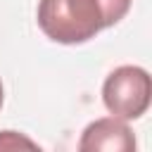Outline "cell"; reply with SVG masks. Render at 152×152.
<instances>
[{
	"label": "cell",
	"mask_w": 152,
	"mask_h": 152,
	"mask_svg": "<svg viewBox=\"0 0 152 152\" xmlns=\"http://www.w3.org/2000/svg\"><path fill=\"white\" fill-rule=\"evenodd\" d=\"M133 0H40L36 19L40 31L62 45H81L102 28L119 24Z\"/></svg>",
	"instance_id": "cell-1"
},
{
	"label": "cell",
	"mask_w": 152,
	"mask_h": 152,
	"mask_svg": "<svg viewBox=\"0 0 152 152\" xmlns=\"http://www.w3.org/2000/svg\"><path fill=\"white\" fill-rule=\"evenodd\" d=\"M150 74L135 64L116 66L102 83V102L107 112L124 121L140 119L150 107Z\"/></svg>",
	"instance_id": "cell-2"
},
{
	"label": "cell",
	"mask_w": 152,
	"mask_h": 152,
	"mask_svg": "<svg viewBox=\"0 0 152 152\" xmlns=\"http://www.w3.org/2000/svg\"><path fill=\"white\" fill-rule=\"evenodd\" d=\"M81 152H131L135 150V135L119 116H104L90 121L78 140Z\"/></svg>",
	"instance_id": "cell-3"
},
{
	"label": "cell",
	"mask_w": 152,
	"mask_h": 152,
	"mask_svg": "<svg viewBox=\"0 0 152 152\" xmlns=\"http://www.w3.org/2000/svg\"><path fill=\"white\" fill-rule=\"evenodd\" d=\"M19 147L38 150V142H33L31 138H26L17 131H2L0 133V150H19Z\"/></svg>",
	"instance_id": "cell-4"
},
{
	"label": "cell",
	"mask_w": 152,
	"mask_h": 152,
	"mask_svg": "<svg viewBox=\"0 0 152 152\" xmlns=\"http://www.w3.org/2000/svg\"><path fill=\"white\" fill-rule=\"evenodd\" d=\"M2 102H5V90H2V81H0V109H2Z\"/></svg>",
	"instance_id": "cell-5"
}]
</instances>
